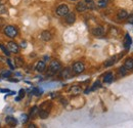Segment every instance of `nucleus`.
<instances>
[{
  "instance_id": "nucleus-22",
  "label": "nucleus",
  "mask_w": 133,
  "mask_h": 128,
  "mask_svg": "<svg viewBox=\"0 0 133 128\" xmlns=\"http://www.w3.org/2000/svg\"><path fill=\"white\" fill-rule=\"evenodd\" d=\"M51 107H52V105H51V103H50V101H45V103H43V104L41 105L40 109H43V110H46V111L50 112Z\"/></svg>"
},
{
  "instance_id": "nucleus-38",
  "label": "nucleus",
  "mask_w": 133,
  "mask_h": 128,
  "mask_svg": "<svg viewBox=\"0 0 133 128\" xmlns=\"http://www.w3.org/2000/svg\"><path fill=\"white\" fill-rule=\"evenodd\" d=\"M21 99H22V98L18 96V97H17V98H16V101H18V100H21Z\"/></svg>"
},
{
  "instance_id": "nucleus-12",
  "label": "nucleus",
  "mask_w": 133,
  "mask_h": 128,
  "mask_svg": "<svg viewBox=\"0 0 133 128\" xmlns=\"http://www.w3.org/2000/svg\"><path fill=\"white\" fill-rule=\"evenodd\" d=\"M51 38H52V35L48 31H43V32L41 33V39L43 41H50Z\"/></svg>"
},
{
  "instance_id": "nucleus-33",
  "label": "nucleus",
  "mask_w": 133,
  "mask_h": 128,
  "mask_svg": "<svg viewBox=\"0 0 133 128\" xmlns=\"http://www.w3.org/2000/svg\"><path fill=\"white\" fill-rule=\"evenodd\" d=\"M25 89H21L19 91H18V96L21 97V98H24V96H25Z\"/></svg>"
},
{
  "instance_id": "nucleus-27",
  "label": "nucleus",
  "mask_w": 133,
  "mask_h": 128,
  "mask_svg": "<svg viewBox=\"0 0 133 128\" xmlns=\"http://www.w3.org/2000/svg\"><path fill=\"white\" fill-rule=\"evenodd\" d=\"M127 69L125 68V67H121V68H119V73L122 75V76H124V75H126L127 74Z\"/></svg>"
},
{
  "instance_id": "nucleus-34",
  "label": "nucleus",
  "mask_w": 133,
  "mask_h": 128,
  "mask_svg": "<svg viewBox=\"0 0 133 128\" xmlns=\"http://www.w3.org/2000/svg\"><path fill=\"white\" fill-rule=\"evenodd\" d=\"M127 18H128V22L133 25V16H127Z\"/></svg>"
},
{
  "instance_id": "nucleus-15",
  "label": "nucleus",
  "mask_w": 133,
  "mask_h": 128,
  "mask_svg": "<svg viewBox=\"0 0 133 128\" xmlns=\"http://www.w3.org/2000/svg\"><path fill=\"white\" fill-rule=\"evenodd\" d=\"M38 116H39L41 119H46V118H48V116H49V112L46 111V110L40 109V110H38Z\"/></svg>"
},
{
  "instance_id": "nucleus-35",
  "label": "nucleus",
  "mask_w": 133,
  "mask_h": 128,
  "mask_svg": "<svg viewBox=\"0 0 133 128\" xmlns=\"http://www.w3.org/2000/svg\"><path fill=\"white\" fill-rule=\"evenodd\" d=\"M0 91L1 92H10V90H8V89H0Z\"/></svg>"
},
{
  "instance_id": "nucleus-6",
  "label": "nucleus",
  "mask_w": 133,
  "mask_h": 128,
  "mask_svg": "<svg viewBox=\"0 0 133 128\" xmlns=\"http://www.w3.org/2000/svg\"><path fill=\"white\" fill-rule=\"evenodd\" d=\"M75 22H76V16H75V14L69 11L68 15L66 16V23L69 24V25H73Z\"/></svg>"
},
{
  "instance_id": "nucleus-17",
  "label": "nucleus",
  "mask_w": 133,
  "mask_h": 128,
  "mask_svg": "<svg viewBox=\"0 0 133 128\" xmlns=\"http://www.w3.org/2000/svg\"><path fill=\"white\" fill-rule=\"evenodd\" d=\"M117 60H118V56H117V55H115V56H112L111 59H109L108 61H105L104 66H105V67H111V66H113V65L116 63Z\"/></svg>"
},
{
  "instance_id": "nucleus-11",
  "label": "nucleus",
  "mask_w": 133,
  "mask_h": 128,
  "mask_svg": "<svg viewBox=\"0 0 133 128\" xmlns=\"http://www.w3.org/2000/svg\"><path fill=\"white\" fill-rule=\"evenodd\" d=\"M92 33H93V35L96 36V37H101V36H103V34H104V30H103L102 27L98 26V27H96V28L93 29Z\"/></svg>"
},
{
  "instance_id": "nucleus-16",
  "label": "nucleus",
  "mask_w": 133,
  "mask_h": 128,
  "mask_svg": "<svg viewBox=\"0 0 133 128\" xmlns=\"http://www.w3.org/2000/svg\"><path fill=\"white\" fill-rule=\"evenodd\" d=\"M127 16H128V12H127L125 9L119 10V12H118V15H117V17H118L119 20H125V18H127Z\"/></svg>"
},
{
  "instance_id": "nucleus-21",
  "label": "nucleus",
  "mask_w": 133,
  "mask_h": 128,
  "mask_svg": "<svg viewBox=\"0 0 133 128\" xmlns=\"http://www.w3.org/2000/svg\"><path fill=\"white\" fill-rule=\"evenodd\" d=\"M84 2L86 3L87 9H94L95 8V3H94L93 0H85Z\"/></svg>"
},
{
  "instance_id": "nucleus-10",
  "label": "nucleus",
  "mask_w": 133,
  "mask_h": 128,
  "mask_svg": "<svg viewBox=\"0 0 133 128\" xmlns=\"http://www.w3.org/2000/svg\"><path fill=\"white\" fill-rule=\"evenodd\" d=\"M76 10L79 11V12H84L87 10V6H86V3L85 2H78L77 5H76Z\"/></svg>"
},
{
  "instance_id": "nucleus-8",
  "label": "nucleus",
  "mask_w": 133,
  "mask_h": 128,
  "mask_svg": "<svg viewBox=\"0 0 133 128\" xmlns=\"http://www.w3.org/2000/svg\"><path fill=\"white\" fill-rule=\"evenodd\" d=\"M61 76H62L63 78H66V79H69V78H71V77L73 76V73H72V69H70V68H66V69H64V70L62 71V74H61Z\"/></svg>"
},
{
  "instance_id": "nucleus-32",
  "label": "nucleus",
  "mask_w": 133,
  "mask_h": 128,
  "mask_svg": "<svg viewBox=\"0 0 133 128\" xmlns=\"http://www.w3.org/2000/svg\"><path fill=\"white\" fill-rule=\"evenodd\" d=\"M6 61H7V64L9 65V67H10V69H11V70H14V69L16 68V67H15V65L12 64V62H11V60H9V59H7Z\"/></svg>"
},
{
  "instance_id": "nucleus-13",
  "label": "nucleus",
  "mask_w": 133,
  "mask_h": 128,
  "mask_svg": "<svg viewBox=\"0 0 133 128\" xmlns=\"http://www.w3.org/2000/svg\"><path fill=\"white\" fill-rule=\"evenodd\" d=\"M131 43H132V39H131V37L129 36V34H126L125 39H124V46H125V48L128 49V48L131 46Z\"/></svg>"
},
{
  "instance_id": "nucleus-29",
  "label": "nucleus",
  "mask_w": 133,
  "mask_h": 128,
  "mask_svg": "<svg viewBox=\"0 0 133 128\" xmlns=\"http://www.w3.org/2000/svg\"><path fill=\"white\" fill-rule=\"evenodd\" d=\"M16 63H17V67H21L24 65V61H23V57H17L16 59Z\"/></svg>"
},
{
  "instance_id": "nucleus-26",
  "label": "nucleus",
  "mask_w": 133,
  "mask_h": 128,
  "mask_svg": "<svg viewBox=\"0 0 133 128\" xmlns=\"http://www.w3.org/2000/svg\"><path fill=\"white\" fill-rule=\"evenodd\" d=\"M29 119H30V117H29V115H27V114H23V115L21 116V121H22V123H27V122L29 121Z\"/></svg>"
},
{
  "instance_id": "nucleus-9",
  "label": "nucleus",
  "mask_w": 133,
  "mask_h": 128,
  "mask_svg": "<svg viewBox=\"0 0 133 128\" xmlns=\"http://www.w3.org/2000/svg\"><path fill=\"white\" fill-rule=\"evenodd\" d=\"M5 122H6V124H8L10 126H17V120L12 116H7L5 119Z\"/></svg>"
},
{
  "instance_id": "nucleus-14",
  "label": "nucleus",
  "mask_w": 133,
  "mask_h": 128,
  "mask_svg": "<svg viewBox=\"0 0 133 128\" xmlns=\"http://www.w3.org/2000/svg\"><path fill=\"white\" fill-rule=\"evenodd\" d=\"M113 79H114V74L112 72H109L103 76V82L104 83H111L113 81Z\"/></svg>"
},
{
  "instance_id": "nucleus-24",
  "label": "nucleus",
  "mask_w": 133,
  "mask_h": 128,
  "mask_svg": "<svg viewBox=\"0 0 133 128\" xmlns=\"http://www.w3.org/2000/svg\"><path fill=\"white\" fill-rule=\"evenodd\" d=\"M0 49L4 52V54L6 55V56H9L10 55V52H9V50H8V48L7 47H5L3 44H0Z\"/></svg>"
},
{
  "instance_id": "nucleus-3",
  "label": "nucleus",
  "mask_w": 133,
  "mask_h": 128,
  "mask_svg": "<svg viewBox=\"0 0 133 128\" xmlns=\"http://www.w3.org/2000/svg\"><path fill=\"white\" fill-rule=\"evenodd\" d=\"M84 70H85V66H84V64L81 63V62L75 63V64L73 65V67H72V71H73L75 74H81V73L84 72Z\"/></svg>"
},
{
  "instance_id": "nucleus-23",
  "label": "nucleus",
  "mask_w": 133,
  "mask_h": 128,
  "mask_svg": "<svg viewBox=\"0 0 133 128\" xmlns=\"http://www.w3.org/2000/svg\"><path fill=\"white\" fill-rule=\"evenodd\" d=\"M37 114H38V107H37V106H35V107H33V108L31 109V112H30V115H29V117L33 118V117H35Z\"/></svg>"
},
{
  "instance_id": "nucleus-28",
  "label": "nucleus",
  "mask_w": 133,
  "mask_h": 128,
  "mask_svg": "<svg viewBox=\"0 0 133 128\" xmlns=\"http://www.w3.org/2000/svg\"><path fill=\"white\" fill-rule=\"evenodd\" d=\"M6 14H7V8L4 5L0 4V15H6Z\"/></svg>"
},
{
  "instance_id": "nucleus-1",
  "label": "nucleus",
  "mask_w": 133,
  "mask_h": 128,
  "mask_svg": "<svg viewBox=\"0 0 133 128\" xmlns=\"http://www.w3.org/2000/svg\"><path fill=\"white\" fill-rule=\"evenodd\" d=\"M4 33L9 38H15L17 36V29L15 26H6L4 29Z\"/></svg>"
},
{
  "instance_id": "nucleus-18",
  "label": "nucleus",
  "mask_w": 133,
  "mask_h": 128,
  "mask_svg": "<svg viewBox=\"0 0 133 128\" xmlns=\"http://www.w3.org/2000/svg\"><path fill=\"white\" fill-rule=\"evenodd\" d=\"M10 75H11V72L6 70V69H2L0 71V77L1 78H7V77H10Z\"/></svg>"
},
{
  "instance_id": "nucleus-25",
  "label": "nucleus",
  "mask_w": 133,
  "mask_h": 128,
  "mask_svg": "<svg viewBox=\"0 0 133 128\" xmlns=\"http://www.w3.org/2000/svg\"><path fill=\"white\" fill-rule=\"evenodd\" d=\"M108 3H109V0H99L97 2V5L101 8H103V7H105L108 5Z\"/></svg>"
},
{
  "instance_id": "nucleus-19",
  "label": "nucleus",
  "mask_w": 133,
  "mask_h": 128,
  "mask_svg": "<svg viewBox=\"0 0 133 128\" xmlns=\"http://www.w3.org/2000/svg\"><path fill=\"white\" fill-rule=\"evenodd\" d=\"M124 67H125L127 70H132L133 69V59H127V60L125 61Z\"/></svg>"
},
{
  "instance_id": "nucleus-37",
  "label": "nucleus",
  "mask_w": 133,
  "mask_h": 128,
  "mask_svg": "<svg viewBox=\"0 0 133 128\" xmlns=\"http://www.w3.org/2000/svg\"><path fill=\"white\" fill-rule=\"evenodd\" d=\"M35 127H36V126H35L34 124H30V125H29V128H35Z\"/></svg>"
},
{
  "instance_id": "nucleus-5",
  "label": "nucleus",
  "mask_w": 133,
  "mask_h": 128,
  "mask_svg": "<svg viewBox=\"0 0 133 128\" xmlns=\"http://www.w3.org/2000/svg\"><path fill=\"white\" fill-rule=\"evenodd\" d=\"M7 48H8V50H9V52L11 53H17L18 51H19V47H18V45H17L16 42H14V41H9L8 43H7Z\"/></svg>"
},
{
  "instance_id": "nucleus-4",
  "label": "nucleus",
  "mask_w": 133,
  "mask_h": 128,
  "mask_svg": "<svg viewBox=\"0 0 133 128\" xmlns=\"http://www.w3.org/2000/svg\"><path fill=\"white\" fill-rule=\"evenodd\" d=\"M69 11H70V9L66 4H62L56 8V15L58 16H66Z\"/></svg>"
},
{
  "instance_id": "nucleus-2",
  "label": "nucleus",
  "mask_w": 133,
  "mask_h": 128,
  "mask_svg": "<svg viewBox=\"0 0 133 128\" xmlns=\"http://www.w3.org/2000/svg\"><path fill=\"white\" fill-rule=\"evenodd\" d=\"M62 70V65L58 61H51V63L49 65V71L50 73L55 74L57 72H59Z\"/></svg>"
},
{
  "instance_id": "nucleus-31",
  "label": "nucleus",
  "mask_w": 133,
  "mask_h": 128,
  "mask_svg": "<svg viewBox=\"0 0 133 128\" xmlns=\"http://www.w3.org/2000/svg\"><path fill=\"white\" fill-rule=\"evenodd\" d=\"M99 87H100V82L99 81H96V82L93 84V86L91 87V89H90V90H95L96 88H99Z\"/></svg>"
},
{
  "instance_id": "nucleus-40",
  "label": "nucleus",
  "mask_w": 133,
  "mask_h": 128,
  "mask_svg": "<svg viewBox=\"0 0 133 128\" xmlns=\"http://www.w3.org/2000/svg\"><path fill=\"white\" fill-rule=\"evenodd\" d=\"M0 1H1V0H0Z\"/></svg>"
},
{
  "instance_id": "nucleus-30",
  "label": "nucleus",
  "mask_w": 133,
  "mask_h": 128,
  "mask_svg": "<svg viewBox=\"0 0 133 128\" xmlns=\"http://www.w3.org/2000/svg\"><path fill=\"white\" fill-rule=\"evenodd\" d=\"M33 93H34V95L40 96L41 94H42V90H40L39 88H35V89L33 90Z\"/></svg>"
},
{
  "instance_id": "nucleus-20",
  "label": "nucleus",
  "mask_w": 133,
  "mask_h": 128,
  "mask_svg": "<svg viewBox=\"0 0 133 128\" xmlns=\"http://www.w3.org/2000/svg\"><path fill=\"white\" fill-rule=\"evenodd\" d=\"M70 92L73 94V95H77L81 92V88L79 86H73L71 89H70Z\"/></svg>"
},
{
  "instance_id": "nucleus-39",
  "label": "nucleus",
  "mask_w": 133,
  "mask_h": 128,
  "mask_svg": "<svg viewBox=\"0 0 133 128\" xmlns=\"http://www.w3.org/2000/svg\"><path fill=\"white\" fill-rule=\"evenodd\" d=\"M71 1H76V0H71Z\"/></svg>"
},
{
  "instance_id": "nucleus-7",
  "label": "nucleus",
  "mask_w": 133,
  "mask_h": 128,
  "mask_svg": "<svg viewBox=\"0 0 133 128\" xmlns=\"http://www.w3.org/2000/svg\"><path fill=\"white\" fill-rule=\"evenodd\" d=\"M35 69H36V71L39 72V73L44 72L45 69H46V64H45V62H43V61H39V62L37 63V65H36Z\"/></svg>"
},
{
  "instance_id": "nucleus-36",
  "label": "nucleus",
  "mask_w": 133,
  "mask_h": 128,
  "mask_svg": "<svg viewBox=\"0 0 133 128\" xmlns=\"http://www.w3.org/2000/svg\"><path fill=\"white\" fill-rule=\"evenodd\" d=\"M62 103H63L64 105H66V99H64V98L62 99Z\"/></svg>"
}]
</instances>
